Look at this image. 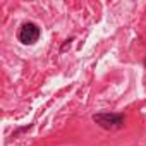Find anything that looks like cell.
I'll use <instances>...</instances> for the list:
<instances>
[{
	"label": "cell",
	"instance_id": "1",
	"mask_svg": "<svg viewBox=\"0 0 146 146\" xmlns=\"http://www.w3.org/2000/svg\"><path fill=\"white\" fill-rule=\"evenodd\" d=\"M40 38V28L33 23H26L21 26L19 29V40L24 43V45H33L35 41H38Z\"/></svg>",
	"mask_w": 146,
	"mask_h": 146
},
{
	"label": "cell",
	"instance_id": "2",
	"mask_svg": "<svg viewBox=\"0 0 146 146\" xmlns=\"http://www.w3.org/2000/svg\"><path fill=\"white\" fill-rule=\"evenodd\" d=\"M93 120L96 124H100L102 127H105V129H115V127H120L124 124V117L122 115H110V113L95 115Z\"/></svg>",
	"mask_w": 146,
	"mask_h": 146
}]
</instances>
